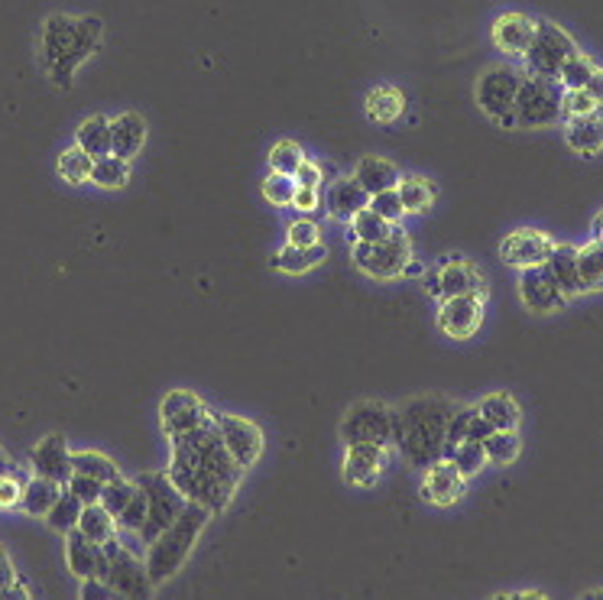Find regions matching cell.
<instances>
[{"label":"cell","mask_w":603,"mask_h":600,"mask_svg":"<svg viewBox=\"0 0 603 600\" xmlns=\"http://www.w3.org/2000/svg\"><path fill=\"white\" fill-rule=\"evenodd\" d=\"M169 477L189 503H202L212 513H225L243 477V467L227 451L215 422L172 439Z\"/></svg>","instance_id":"obj_1"},{"label":"cell","mask_w":603,"mask_h":600,"mask_svg":"<svg viewBox=\"0 0 603 600\" xmlns=\"http://www.w3.org/2000/svg\"><path fill=\"white\" fill-rule=\"evenodd\" d=\"M101 36H104V23L98 16H69V13L46 16L43 39H39V63L46 78L59 91H69L78 69L98 53Z\"/></svg>","instance_id":"obj_2"},{"label":"cell","mask_w":603,"mask_h":600,"mask_svg":"<svg viewBox=\"0 0 603 600\" xmlns=\"http://www.w3.org/2000/svg\"><path fill=\"white\" fill-rule=\"evenodd\" d=\"M454 409L457 406L445 396H416L406 406H399L402 429H399L396 449L412 467L425 471L445 457V432Z\"/></svg>","instance_id":"obj_3"},{"label":"cell","mask_w":603,"mask_h":600,"mask_svg":"<svg viewBox=\"0 0 603 600\" xmlns=\"http://www.w3.org/2000/svg\"><path fill=\"white\" fill-rule=\"evenodd\" d=\"M208 520H212V510H205L202 503H185V510L172 520V525H166L152 539L147 548V571H150L152 588L169 581L185 565Z\"/></svg>","instance_id":"obj_4"},{"label":"cell","mask_w":603,"mask_h":600,"mask_svg":"<svg viewBox=\"0 0 603 600\" xmlns=\"http://www.w3.org/2000/svg\"><path fill=\"white\" fill-rule=\"evenodd\" d=\"M523 76L516 66H490L483 69L480 78H477V88H474V98H477V107L493 121L500 124L503 131H516V94H520V84H523Z\"/></svg>","instance_id":"obj_5"},{"label":"cell","mask_w":603,"mask_h":600,"mask_svg":"<svg viewBox=\"0 0 603 600\" xmlns=\"http://www.w3.org/2000/svg\"><path fill=\"white\" fill-rule=\"evenodd\" d=\"M561 94L565 88L555 78L523 76L516 94V131H545L561 124Z\"/></svg>","instance_id":"obj_6"},{"label":"cell","mask_w":603,"mask_h":600,"mask_svg":"<svg viewBox=\"0 0 603 600\" xmlns=\"http://www.w3.org/2000/svg\"><path fill=\"white\" fill-rule=\"evenodd\" d=\"M578 53V43L571 39V33H565L558 23L551 20H538L535 26V36L528 43V49L523 53V72L526 76L538 78H555L558 81V72L561 66Z\"/></svg>","instance_id":"obj_7"},{"label":"cell","mask_w":603,"mask_h":600,"mask_svg":"<svg viewBox=\"0 0 603 600\" xmlns=\"http://www.w3.org/2000/svg\"><path fill=\"white\" fill-rule=\"evenodd\" d=\"M137 487L147 494V523L140 525V539H144V545H150L152 539L166 529V525H172V520L185 510V497H182V490L172 484V477H169V471L162 474V471H147V474H140L137 477Z\"/></svg>","instance_id":"obj_8"},{"label":"cell","mask_w":603,"mask_h":600,"mask_svg":"<svg viewBox=\"0 0 603 600\" xmlns=\"http://www.w3.org/2000/svg\"><path fill=\"white\" fill-rule=\"evenodd\" d=\"M409 260H412V247H409L406 230H399V227H392L383 240H374V244H364V240L354 244V267L374 280L402 276Z\"/></svg>","instance_id":"obj_9"},{"label":"cell","mask_w":603,"mask_h":600,"mask_svg":"<svg viewBox=\"0 0 603 600\" xmlns=\"http://www.w3.org/2000/svg\"><path fill=\"white\" fill-rule=\"evenodd\" d=\"M341 439H344V445L371 442V445L389 449L392 445V409L377 399L354 403L341 419Z\"/></svg>","instance_id":"obj_10"},{"label":"cell","mask_w":603,"mask_h":600,"mask_svg":"<svg viewBox=\"0 0 603 600\" xmlns=\"http://www.w3.org/2000/svg\"><path fill=\"white\" fill-rule=\"evenodd\" d=\"M104 552H107V575H104V581L114 588V595L117 598H150L152 581L150 571H147V562H140L117 539H107Z\"/></svg>","instance_id":"obj_11"},{"label":"cell","mask_w":603,"mask_h":600,"mask_svg":"<svg viewBox=\"0 0 603 600\" xmlns=\"http://www.w3.org/2000/svg\"><path fill=\"white\" fill-rule=\"evenodd\" d=\"M159 422H162V432L169 439H179V435H189L202 426L212 422V409L198 399V393L192 389H172L162 406H159Z\"/></svg>","instance_id":"obj_12"},{"label":"cell","mask_w":603,"mask_h":600,"mask_svg":"<svg viewBox=\"0 0 603 600\" xmlns=\"http://www.w3.org/2000/svg\"><path fill=\"white\" fill-rule=\"evenodd\" d=\"M212 422L221 432V439H225L227 451L234 454V461L243 471H250L260 461V454H263V432H260V426L243 419V416H230V412H212Z\"/></svg>","instance_id":"obj_13"},{"label":"cell","mask_w":603,"mask_h":600,"mask_svg":"<svg viewBox=\"0 0 603 600\" xmlns=\"http://www.w3.org/2000/svg\"><path fill=\"white\" fill-rule=\"evenodd\" d=\"M520 299L532 315H555L568 305V296L558 286L555 273L548 270V263L520 270Z\"/></svg>","instance_id":"obj_14"},{"label":"cell","mask_w":603,"mask_h":600,"mask_svg":"<svg viewBox=\"0 0 603 600\" xmlns=\"http://www.w3.org/2000/svg\"><path fill=\"white\" fill-rule=\"evenodd\" d=\"M555 250V240L545 234V230H535V227H516L513 234L503 237L500 244V260L513 270H526V267H542L548 263Z\"/></svg>","instance_id":"obj_15"},{"label":"cell","mask_w":603,"mask_h":600,"mask_svg":"<svg viewBox=\"0 0 603 600\" xmlns=\"http://www.w3.org/2000/svg\"><path fill=\"white\" fill-rule=\"evenodd\" d=\"M483 325V299L480 296H452L442 299L439 308V328L454 338V341H467L477 335V328Z\"/></svg>","instance_id":"obj_16"},{"label":"cell","mask_w":603,"mask_h":600,"mask_svg":"<svg viewBox=\"0 0 603 600\" xmlns=\"http://www.w3.org/2000/svg\"><path fill=\"white\" fill-rule=\"evenodd\" d=\"M535 26H538V20H532L523 10H507L490 23V43L500 53H507L513 59H523V53H526L532 36H535Z\"/></svg>","instance_id":"obj_17"},{"label":"cell","mask_w":603,"mask_h":600,"mask_svg":"<svg viewBox=\"0 0 603 600\" xmlns=\"http://www.w3.org/2000/svg\"><path fill=\"white\" fill-rule=\"evenodd\" d=\"M435 270H439V283H442V299H452V296H480V299H487V280L470 260L452 253V257H442V263Z\"/></svg>","instance_id":"obj_18"},{"label":"cell","mask_w":603,"mask_h":600,"mask_svg":"<svg viewBox=\"0 0 603 600\" xmlns=\"http://www.w3.org/2000/svg\"><path fill=\"white\" fill-rule=\"evenodd\" d=\"M386 461H389L386 445H371V442L348 445V451H344V480L354 484V487H374L383 477V471H386Z\"/></svg>","instance_id":"obj_19"},{"label":"cell","mask_w":603,"mask_h":600,"mask_svg":"<svg viewBox=\"0 0 603 600\" xmlns=\"http://www.w3.org/2000/svg\"><path fill=\"white\" fill-rule=\"evenodd\" d=\"M467 477L454 467V461L442 457L432 467H425V480H422V497L435 507H454L464 497Z\"/></svg>","instance_id":"obj_20"},{"label":"cell","mask_w":603,"mask_h":600,"mask_svg":"<svg viewBox=\"0 0 603 600\" xmlns=\"http://www.w3.org/2000/svg\"><path fill=\"white\" fill-rule=\"evenodd\" d=\"M30 464H33V474H39V477H49V480H56V484H69V477H72V451L66 445V439L56 432V435H46L33 454H30Z\"/></svg>","instance_id":"obj_21"},{"label":"cell","mask_w":603,"mask_h":600,"mask_svg":"<svg viewBox=\"0 0 603 600\" xmlns=\"http://www.w3.org/2000/svg\"><path fill=\"white\" fill-rule=\"evenodd\" d=\"M561 131H565V144L571 152H578L584 159L603 152V111L584 114V117H568V121H561Z\"/></svg>","instance_id":"obj_22"},{"label":"cell","mask_w":603,"mask_h":600,"mask_svg":"<svg viewBox=\"0 0 603 600\" xmlns=\"http://www.w3.org/2000/svg\"><path fill=\"white\" fill-rule=\"evenodd\" d=\"M147 144V121L137 111H124L111 121V152L121 159H134Z\"/></svg>","instance_id":"obj_23"},{"label":"cell","mask_w":603,"mask_h":600,"mask_svg":"<svg viewBox=\"0 0 603 600\" xmlns=\"http://www.w3.org/2000/svg\"><path fill=\"white\" fill-rule=\"evenodd\" d=\"M371 205V195H367V189L354 179V176H344V179H338L331 189H328V212H331V218H338V222H351L361 208H367Z\"/></svg>","instance_id":"obj_24"},{"label":"cell","mask_w":603,"mask_h":600,"mask_svg":"<svg viewBox=\"0 0 603 600\" xmlns=\"http://www.w3.org/2000/svg\"><path fill=\"white\" fill-rule=\"evenodd\" d=\"M477 412H480L497 432H513V429H520V422H523V409H520V403H516V396H513L510 389H497V393L483 396V399L477 403Z\"/></svg>","instance_id":"obj_25"},{"label":"cell","mask_w":603,"mask_h":600,"mask_svg":"<svg viewBox=\"0 0 603 600\" xmlns=\"http://www.w3.org/2000/svg\"><path fill=\"white\" fill-rule=\"evenodd\" d=\"M548 270L555 273V280H558V286L565 290L568 299L584 296L581 270H578V247L574 244H555V250L548 257Z\"/></svg>","instance_id":"obj_26"},{"label":"cell","mask_w":603,"mask_h":600,"mask_svg":"<svg viewBox=\"0 0 603 600\" xmlns=\"http://www.w3.org/2000/svg\"><path fill=\"white\" fill-rule=\"evenodd\" d=\"M66 558H69V571L76 578H98V558H101V545L91 542L81 529L66 532Z\"/></svg>","instance_id":"obj_27"},{"label":"cell","mask_w":603,"mask_h":600,"mask_svg":"<svg viewBox=\"0 0 603 600\" xmlns=\"http://www.w3.org/2000/svg\"><path fill=\"white\" fill-rule=\"evenodd\" d=\"M62 490H66L62 484H56V480H49V477L33 474V477L23 484L20 510H23V513H30V517H43V520H46V513L53 510V503L59 500V494H62Z\"/></svg>","instance_id":"obj_28"},{"label":"cell","mask_w":603,"mask_h":600,"mask_svg":"<svg viewBox=\"0 0 603 600\" xmlns=\"http://www.w3.org/2000/svg\"><path fill=\"white\" fill-rule=\"evenodd\" d=\"M354 179L367 189V195H377V192H386V189H396L399 185V169L383 159V156H364L354 169Z\"/></svg>","instance_id":"obj_29"},{"label":"cell","mask_w":603,"mask_h":600,"mask_svg":"<svg viewBox=\"0 0 603 600\" xmlns=\"http://www.w3.org/2000/svg\"><path fill=\"white\" fill-rule=\"evenodd\" d=\"M406 114V98H402V91L399 88H392V84H379L374 88L371 94H367V117L374 121V124H396L399 117Z\"/></svg>","instance_id":"obj_30"},{"label":"cell","mask_w":603,"mask_h":600,"mask_svg":"<svg viewBox=\"0 0 603 600\" xmlns=\"http://www.w3.org/2000/svg\"><path fill=\"white\" fill-rule=\"evenodd\" d=\"M76 147H81L91 159L107 156V152H111V121H107L104 114L84 117L81 127L76 131Z\"/></svg>","instance_id":"obj_31"},{"label":"cell","mask_w":603,"mask_h":600,"mask_svg":"<svg viewBox=\"0 0 603 600\" xmlns=\"http://www.w3.org/2000/svg\"><path fill=\"white\" fill-rule=\"evenodd\" d=\"M325 257H328V247H325V244H315V247H293V244H286V247L273 257V267L283 270V273L299 276V273L315 270Z\"/></svg>","instance_id":"obj_32"},{"label":"cell","mask_w":603,"mask_h":600,"mask_svg":"<svg viewBox=\"0 0 603 600\" xmlns=\"http://www.w3.org/2000/svg\"><path fill=\"white\" fill-rule=\"evenodd\" d=\"M396 192H399V199H402L406 215H422V212H429L432 202H435V185H432L429 179H422V176H406V179H399Z\"/></svg>","instance_id":"obj_33"},{"label":"cell","mask_w":603,"mask_h":600,"mask_svg":"<svg viewBox=\"0 0 603 600\" xmlns=\"http://www.w3.org/2000/svg\"><path fill=\"white\" fill-rule=\"evenodd\" d=\"M578 270L584 293H601L603 290V240L591 237L584 247H578Z\"/></svg>","instance_id":"obj_34"},{"label":"cell","mask_w":603,"mask_h":600,"mask_svg":"<svg viewBox=\"0 0 603 600\" xmlns=\"http://www.w3.org/2000/svg\"><path fill=\"white\" fill-rule=\"evenodd\" d=\"M91 182L98 189H124L130 182V159H121L114 152L98 156L94 169H91Z\"/></svg>","instance_id":"obj_35"},{"label":"cell","mask_w":603,"mask_h":600,"mask_svg":"<svg viewBox=\"0 0 603 600\" xmlns=\"http://www.w3.org/2000/svg\"><path fill=\"white\" fill-rule=\"evenodd\" d=\"M520 451H523V439H520V432L513 429V432H490L487 439H483V454H487V464H493V467H507V464H513L516 457H520Z\"/></svg>","instance_id":"obj_36"},{"label":"cell","mask_w":603,"mask_h":600,"mask_svg":"<svg viewBox=\"0 0 603 600\" xmlns=\"http://www.w3.org/2000/svg\"><path fill=\"white\" fill-rule=\"evenodd\" d=\"M114 523H117V520L101 507V500H98V503H84V507H81L78 529H81L91 542L104 545L107 539H114Z\"/></svg>","instance_id":"obj_37"},{"label":"cell","mask_w":603,"mask_h":600,"mask_svg":"<svg viewBox=\"0 0 603 600\" xmlns=\"http://www.w3.org/2000/svg\"><path fill=\"white\" fill-rule=\"evenodd\" d=\"M72 471H78V474H88V477H98L101 484H107V480H117V477H121L117 464H114L107 454H98V451H76V454H72Z\"/></svg>","instance_id":"obj_38"},{"label":"cell","mask_w":603,"mask_h":600,"mask_svg":"<svg viewBox=\"0 0 603 600\" xmlns=\"http://www.w3.org/2000/svg\"><path fill=\"white\" fill-rule=\"evenodd\" d=\"M598 69H601V66H598L591 56H584V53L578 49V53L561 66V72H558V84H561L565 91H568V88H588V84H591V78L598 76Z\"/></svg>","instance_id":"obj_39"},{"label":"cell","mask_w":603,"mask_h":600,"mask_svg":"<svg viewBox=\"0 0 603 600\" xmlns=\"http://www.w3.org/2000/svg\"><path fill=\"white\" fill-rule=\"evenodd\" d=\"M389 230H392V225H389L386 218H379L374 208H361V212L351 218V244H357V240L374 244V240H383Z\"/></svg>","instance_id":"obj_40"},{"label":"cell","mask_w":603,"mask_h":600,"mask_svg":"<svg viewBox=\"0 0 603 600\" xmlns=\"http://www.w3.org/2000/svg\"><path fill=\"white\" fill-rule=\"evenodd\" d=\"M91 169H94V159L81 147H69V150L59 152V176L72 185L81 182H91Z\"/></svg>","instance_id":"obj_41"},{"label":"cell","mask_w":603,"mask_h":600,"mask_svg":"<svg viewBox=\"0 0 603 600\" xmlns=\"http://www.w3.org/2000/svg\"><path fill=\"white\" fill-rule=\"evenodd\" d=\"M81 500H78L76 494L66 487L62 494H59V500L53 503V510L46 513V523L53 525V529H59V532H69V529H76L78 517H81Z\"/></svg>","instance_id":"obj_42"},{"label":"cell","mask_w":603,"mask_h":600,"mask_svg":"<svg viewBox=\"0 0 603 600\" xmlns=\"http://www.w3.org/2000/svg\"><path fill=\"white\" fill-rule=\"evenodd\" d=\"M603 111V101H598L588 88H568L561 94V121L568 117H584V114H598Z\"/></svg>","instance_id":"obj_43"},{"label":"cell","mask_w":603,"mask_h":600,"mask_svg":"<svg viewBox=\"0 0 603 600\" xmlns=\"http://www.w3.org/2000/svg\"><path fill=\"white\" fill-rule=\"evenodd\" d=\"M137 494V484H130V480H124V477H117V480H107L104 484V490H101V507L117 520L121 517V510L130 503V497Z\"/></svg>","instance_id":"obj_44"},{"label":"cell","mask_w":603,"mask_h":600,"mask_svg":"<svg viewBox=\"0 0 603 600\" xmlns=\"http://www.w3.org/2000/svg\"><path fill=\"white\" fill-rule=\"evenodd\" d=\"M448 461H454V467L464 474V477H474L483 464H487V454H483V442H470V439H464L457 449H454V454L448 457Z\"/></svg>","instance_id":"obj_45"},{"label":"cell","mask_w":603,"mask_h":600,"mask_svg":"<svg viewBox=\"0 0 603 600\" xmlns=\"http://www.w3.org/2000/svg\"><path fill=\"white\" fill-rule=\"evenodd\" d=\"M263 199L270 205H293V199H296V179L286 176V172H270L263 179Z\"/></svg>","instance_id":"obj_46"},{"label":"cell","mask_w":603,"mask_h":600,"mask_svg":"<svg viewBox=\"0 0 603 600\" xmlns=\"http://www.w3.org/2000/svg\"><path fill=\"white\" fill-rule=\"evenodd\" d=\"M302 159H305V152L296 140H280L273 150H270V166H273V172H286V176H296L302 166Z\"/></svg>","instance_id":"obj_47"},{"label":"cell","mask_w":603,"mask_h":600,"mask_svg":"<svg viewBox=\"0 0 603 600\" xmlns=\"http://www.w3.org/2000/svg\"><path fill=\"white\" fill-rule=\"evenodd\" d=\"M367 208H374L379 218H386L389 225H396V222L406 215V208H402V199H399V192H396V189H386V192L371 195V205H367Z\"/></svg>","instance_id":"obj_48"},{"label":"cell","mask_w":603,"mask_h":600,"mask_svg":"<svg viewBox=\"0 0 603 600\" xmlns=\"http://www.w3.org/2000/svg\"><path fill=\"white\" fill-rule=\"evenodd\" d=\"M137 484V480H134ZM117 523L124 525V529H130V532H140V525L147 523V494L137 487V494L130 497V503L121 510V517H117Z\"/></svg>","instance_id":"obj_49"},{"label":"cell","mask_w":603,"mask_h":600,"mask_svg":"<svg viewBox=\"0 0 603 600\" xmlns=\"http://www.w3.org/2000/svg\"><path fill=\"white\" fill-rule=\"evenodd\" d=\"M66 487L76 494L81 503H98L101 500V490H104V484L98 477H88V474H78V471H72V477H69Z\"/></svg>","instance_id":"obj_50"},{"label":"cell","mask_w":603,"mask_h":600,"mask_svg":"<svg viewBox=\"0 0 603 600\" xmlns=\"http://www.w3.org/2000/svg\"><path fill=\"white\" fill-rule=\"evenodd\" d=\"M289 244L293 247H315V244H321V230H318L315 222L299 218V222L289 225Z\"/></svg>","instance_id":"obj_51"},{"label":"cell","mask_w":603,"mask_h":600,"mask_svg":"<svg viewBox=\"0 0 603 600\" xmlns=\"http://www.w3.org/2000/svg\"><path fill=\"white\" fill-rule=\"evenodd\" d=\"M20 494H23V484L10 474V471H0V507L10 510L20 503Z\"/></svg>","instance_id":"obj_52"},{"label":"cell","mask_w":603,"mask_h":600,"mask_svg":"<svg viewBox=\"0 0 603 600\" xmlns=\"http://www.w3.org/2000/svg\"><path fill=\"white\" fill-rule=\"evenodd\" d=\"M81 598L94 600V598H117L114 588L104 581V578H81Z\"/></svg>","instance_id":"obj_53"},{"label":"cell","mask_w":603,"mask_h":600,"mask_svg":"<svg viewBox=\"0 0 603 600\" xmlns=\"http://www.w3.org/2000/svg\"><path fill=\"white\" fill-rule=\"evenodd\" d=\"M293 179H296V185H302V189H318L321 185V169L311 159H302L299 172Z\"/></svg>","instance_id":"obj_54"},{"label":"cell","mask_w":603,"mask_h":600,"mask_svg":"<svg viewBox=\"0 0 603 600\" xmlns=\"http://www.w3.org/2000/svg\"><path fill=\"white\" fill-rule=\"evenodd\" d=\"M13 585H16V568H13L10 555L0 548V598H10Z\"/></svg>","instance_id":"obj_55"},{"label":"cell","mask_w":603,"mask_h":600,"mask_svg":"<svg viewBox=\"0 0 603 600\" xmlns=\"http://www.w3.org/2000/svg\"><path fill=\"white\" fill-rule=\"evenodd\" d=\"M490 432H493V426H490L480 412H474V419H470V426H467V439H470V442H483Z\"/></svg>","instance_id":"obj_56"},{"label":"cell","mask_w":603,"mask_h":600,"mask_svg":"<svg viewBox=\"0 0 603 600\" xmlns=\"http://www.w3.org/2000/svg\"><path fill=\"white\" fill-rule=\"evenodd\" d=\"M293 208H299V212H311V208H318V189H302V185H296Z\"/></svg>","instance_id":"obj_57"},{"label":"cell","mask_w":603,"mask_h":600,"mask_svg":"<svg viewBox=\"0 0 603 600\" xmlns=\"http://www.w3.org/2000/svg\"><path fill=\"white\" fill-rule=\"evenodd\" d=\"M422 286H425V293H429V296H435V299H442V283H439V270H432V273H425V280H422Z\"/></svg>","instance_id":"obj_58"},{"label":"cell","mask_w":603,"mask_h":600,"mask_svg":"<svg viewBox=\"0 0 603 600\" xmlns=\"http://www.w3.org/2000/svg\"><path fill=\"white\" fill-rule=\"evenodd\" d=\"M588 91H591V94H594L598 101H603V66H601V69H598V76L591 78V84H588Z\"/></svg>","instance_id":"obj_59"},{"label":"cell","mask_w":603,"mask_h":600,"mask_svg":"<svg viewBox=\"0 0 603 600\" xmlns=\"http://www.w3.org/2000/svg\"><path fill=\"white\" fill-rule=\"evenodd\" d=\"M497 598H513V600H545V591H520V595H497Z\"/></svg>","instance_id":"obj_60"},{"label":"cell","mask_w":603,"mask_h":600,"mask_svg":"<svg viewBox=\"0 0 603 600\" xmlns=\"http://www.w3.org/2000/svg\"><path fill=\"white\" fill-rule=\"evenodd\" d=\"M591 230H594V237L598 240H603V208L594 215V222H591Z\"/></svg>","instance_id":"obj_61"},{"label":"cell","mask_w":603,"mask_h":600,"mask_svg":"<svg viewBox=\"0 0 603 600\" xmlns=\"http://www.w3.org/2000/svg\"><path fill=\"white\" fill-rule=\"evenodd\" d=\"M402 273H406V276H422V273H425V270H422V263H416V260H409V263H406V270H402Z\"/></svg>","instance_id":"obj_62"},{"label":"cell","mask_w":603,"mask_h":600,"mask_svg":"<svg viewBox=\"0 0 603 600\" xmlns=\"http://www.w3.org/2000/svg\"><path fill=\"white\" fill-rule=\"evenodd\" d=\"M584 598H603V588L601 591H584Z\"/></svg>","instance_id":"obj_63"},{"label":"cell","mask_w":603,"mask_h":600,"mask_svg":"<svg viewBox=\"0 0 603 600\" xmlns=\"http://www.w3.org/2000/svg\"><path fill=\"white\" fill-rule=\"evenodd\" d=\"M0 471H7V454H3V449H0Z\"/></svg>","instance_id":"obj_64"}]
</instances>
